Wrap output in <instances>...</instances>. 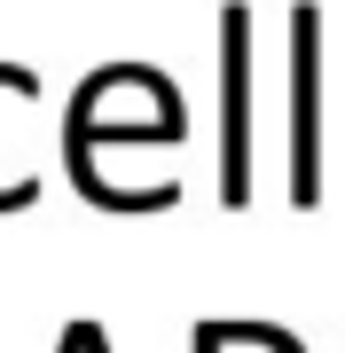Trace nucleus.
Segmentation results:
<instances>
[{
    "instance_id": "obj_1",
    "label": "nucleus",
    "mask_w": 345,
    "mask_h": 353,
    "mask_svg": "<svg viewBox=\"0 0 345 353\" xmlns=\"http://www.w3.org/2000/svg\"><path fill=\"white\" fill-rule=\"evenodd\" d=\"M243 24L251 16L228 8V196H243V102H236V87H243Z\"/></svg>"
}]
</instances>
